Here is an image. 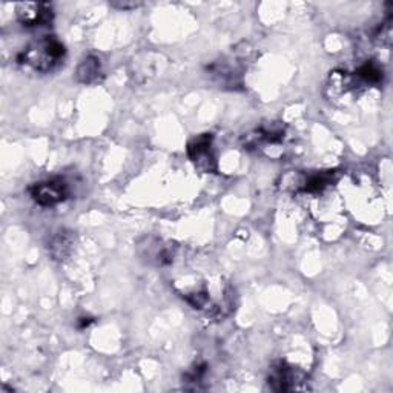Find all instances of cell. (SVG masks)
I'll return each mask as SVG.
<instances>
[{
    "label": "cell",
    "mask_w": 393,
    "mask_h": 393,
    "mask_svg": "<svg viewBox=\"0 0 393 393\" xmlns=\"http://www.w3.org/2000/svg\"><path fill=\"white\" fill-rule=\"evenodd\" d=\"M100 75V60L96 56H88L79 63L75 79L80 83H93Z\"/></svg>",
    "instance_id": "ba28073f"
},
{
    "label": "cell",
    "mask_w": 393,
    "mask_h": 393,
    "mask_svg": "<svg viewBox=\"0 0 393 393\" xmlns=\"http://www.w3.org/2000/svg\"><path fill=\"white\" fill-rule=\"evenodd\" d=\"M30 195L41 207H53L70 197V188L62 179L39 181L30 188Z\"/></svg>",
    "instance_id": "7a4b0ae2"
},
{
    "label": "cell",
    "mask_w": 393,
    "mask_h": 393,
    "mask_svg": "<svg viewBox=\"0 0 393 393\" xmlns=\"http://www.w3.org/2000/svg\"><path fill=\"white\" fill-rule=\"evenodd\" d=\"M66 54L65 45L57 37H44L32 41L18 56V63L30 66L37 72H49L60 63Z\"/></svg>",
    "instance_id": "6da1fadb"
},
{
    "label": "cell",
    "mask_w": 393,
    "mask_h": 393,
    "mask_svg": "<svg viewBox=\"0 0 393 393\" xmlns=\"http://www.w3.org/2000/svg\"><path fill=\"white\" fill-rule=\"evenodd\" d=\"M335 177V172L333 171H326V172H316L309 175L307 180L304 181V191L306 192H320L324 188H328Z\"/></svg>",
    "instance_id": "30bf717a"
},
{
    "label": "cell",
    "mask_w": 393,
    "mask_h": 393,
    "mask_svg": "<svg viewBox=\"0 0 393 393\" xmlns=\"http://www.w3.org/2000/svg\"><path fill=\"white\" fill-rule=\"evenodd\" d=\"M141 4H112V6L115 8H120V10H131V8H137L140 6Z\"/></svg>",
    "instance_id": "8fae6325"
},
{
    "label": "cell",
    "mask_w": 393,
    "mask_h": 393,
    "mask_svg": "<svg viewBox=\"0 0 393 393\" xmlns=\"http://www.w3.org/2000/svg\"><path fill=\"white\" fill-rule=\"evenodd\" d=\"M15 15L23 27H45L53 22L51 5L44 2H22L15 5Z\"/></svg>",
    "instance_id": "3957f363"
},
{
    "label": "cell",
    "mask_w": 393,
    "mask_h": 393,
    "mask_svg": "<svg viewBox=\"0 0 393 393\" xmlns=\"http://www.w3.org/2000/svg\"><path fill=\"white\" fill-rule=\"evenodd\" d=\"M188 155L195 168L203 172L215 171V157L212 154V134H202L188 145Z\"/></svg>",
    "instance_id": "277c9868"
},
{
    "label": "cell",
    "mask_w": 393,
    "mask_h": 393,
    "mask_svg": "<svg viewBox=\"0 0 393 393\" xmlns=\"http://www.w3.org/2000/svg\"><path fill=\"white\" fill-rule=\"evenodd\" d=\"M75 237L68 229H57L49 233L46 238V250L56 262H65L71 257L74 250Z\"/></svg>",
    "instance_id": "5b68a950"
},
{
    "label": "cell",
    "mask_w": 393,
    "mask_h": 393,
    "mask_svg": "<svg viewBox=\"0 0 393 393\" xmlns=\"http://www.w3.org/2000/svg\"><path fill=\"white\" fill-rule=\"evenodd\" d=\"M297 380L295 369L289 366L286 361H275L271 366L269 376H267V382L269 387L275 392H286L294 387Z\"/></svg>",
    "instance_id": "8992f818"
},
{
    "label": "cell",
    "mask_w": 393,
    "mask_h": 393,
    "mask_svg": "<svg viewBox=\"0 0 393 393\" xmlns=\"http://www.w3.org/2000/svg\"><path fill=\"white\" fill-rule=\"evenodd\" d=\"M94 320L93 318H80L79 320V329H85V328H88V326L93 323Z\"/></svg>",
    "instance_id": "7c38bea8"
},
{
    "label": "cell",
    "mask_w": 393,
    "mask_h": 393,
    "mask_svg": "<svg viewBox=\"0 0 393 393\" xmlns=\"http://www.w3.org/2000/svg\"><path fill=\"white\" fill-rule=\"evenodd\" d=\"M355 79L364 83V85H376L382 80L381 66L375 62H366L355 71Z\"/></svg>",
    "instance_id": "9c48e42d"
},
{
    "label": "cell",
    "mask_w": 393,
    "mask_h": 393,
    "mask_svg": "<svg viewBox=\"0 0 393 393\" xmlns=\"http://www.w3.org/2000/svg\"><path fill=\"white\" fill-rule=\"evenodd\" d=\"M153 246L154 249L150 246H146L148 254L145 257H148L149 262H154L158 266H168L174 262L175 246H172L171 243L165 245L162 241H155V245Z\"/></svg>",
    "instance_id": "52a82bcc"
}]
</instances>
